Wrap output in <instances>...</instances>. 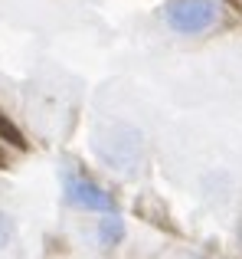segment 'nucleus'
Wrapping results in <instances>:
<instances>
[{
  "instance_id": "f257e3e1",
  "label": "nucleus",
  "mask_w": 242,
  "mask_h": 259,
  "mask_svg": "<svg viewBox=\"0 0 242 259\" xmlns=\"http://www.w3.org/2000/svg\"><path fill=\"white\" fill-rule=\"evenodd\" d=\"M95 154L121 174H134L144 161V138L131 125H111L95 135Z\"/></svg>"
},
{
  "instance_id": "39448f33",
  "label": "nucleus",
  "mask_w": 242,
  "mask_h": 259,
  "mask_svg": "<svg viewBox=\"0 0 242 259\" xmlns=\"http://www.w3.org/2000/svg\"><path fill=\"white\" fill-rule=\"evenodd\" d=\"M10 240H13V220L4 213V210H0V249H4Z\"/></svg>"
},
{
  "instance_id": "7ed1b4c3",
  "label": "nucleus",
  "mask_w": 242,
  "mask_h": 259,
  "mask_svg": "<svg viewBox=\"0 0 242 259\" xmlns=\"http://www.w3.org/2000/svg\"><path fill=\"white\" fill-rule=\"evenodd\" d=\"M63 184H66V200H69L72 207H79V210H105V213H108V210H115L111 194L105 187H98L95 181H89V177L66 171Z\"/></svg>"
},
{
  "instance_id": "20e7f679",
  "label": "nucleus",
  "mask_w": 242,
  "mask_h": 259,
  "mask_svg": "<svg viewBox=\"0 0 242 259\" xmlns=\"http://www.w3.org/2000/svg\"><path fill=\"white\" fill-rule=\"evenodd\" d=\"M98 236H102V243L115 246L121 236H125V223H121L118 217H105V220H102V227H98Z\"/></svg>"
},
{
  "instance_id": "423d86ee",
  "label": "nucleus",
  "mask_w": 242,
  "mask_h": 259,
  "mask_svg": "<svg viewBox=\"0 0 242 259\" xmlns=\"http://www.w3.org/2000/svg\"><path fill=\"white\" fill-rule=\"evenodd\" d=\"M0 132H4V135H10V138H13V141H20V135H17V132H13V128H10V125H7V121H4V118H0Z\"/></svg>"
},
{
  "instance_id": "f03ea898",
  "label": "nucleus",
  "mask_w": 242,
  "mask_h": 259,
  "mask_svg": "<svg viewBox=\"0 0 242 259\" xmlns=\"http://www.w3.org/2000/svg\"><path fill=\"white\" fill-rule=\"evenodd\" d=\"M164 17L177 33L197 36L216 23V4L213 0H167Z\"/></svg>"
}]
</instances>
